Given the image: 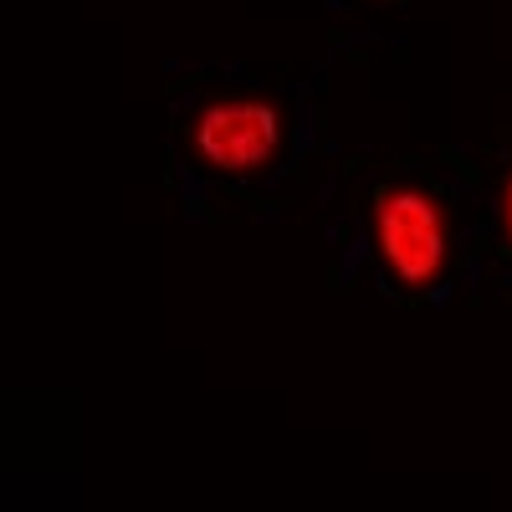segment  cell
<instances>
[{"label": "cell", "instance_id": "cell-3", "mask_svg": "<svg viewBox=\"0 0 512 512\" xmlns=\"http://www.w3.org/2000/svg\"><path fill=\"white\" fill-rule=\"evenodd\" d=\"M497 205H502V241H507V251H512V175L502 180V195H497Z\"/></svg>", "mask_w": 512, "mask_h": 512}, {"label": "cell", "instance_id": "cell-2", "mask_svg": "<svg viewBox=\"0 0 512 512\" xmlns=\"http://www.w3.org/2000/svg\"><path fill=\"white\" fill-rule=\"evenodd\" d=\"M369 251L379 277L405 297L446 287L456 267V210L415 175L384 180L369 195Z\"/></svg>", "mask_w": 512, "mask_h": 512}, {"label": "cell", "instance_id": "cell-1", "mask_svg": "<svg viewBox=\"0 0 512 512\" xmlns=\"http://www.w3.org/2000/svg\"><path fill=\"white\" fill-rule=\"evenodd\" d=\"M297 113L262 82H216L180 113V154L200 180H267L292 154Z\"/></svg>", "mask_w": 512, "mask_h": 512}]
</instances>
